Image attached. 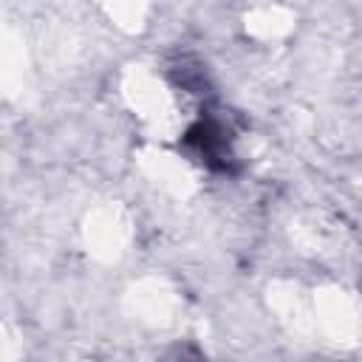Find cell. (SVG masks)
I'll return each mask as SVG.
<instances>
[{
	"label": "cell",
	"mask_w": 362,
	"mask_h": 362,
	"mask_svg": "<svg viewBox=\"0 0 362 362\" xmlns=\"http://www.w3.org/2000/svg\"><path fill=\"white\" fill-rule=\"evenodd\" d=\"M178 147L209 173L238 175L240 170V161L235 153V130L229 119L215 107L201 110V116L184 130Z\"/></svg>",
	"instance_id": "cell-1"
},
{
	"label": "cell",
	"mask_w": 362,
	"mask_h": 362,
	"mask_svg": "<svg viewBox=\"0 0 362 362\" xmlns=\"http://www.w3.org/2000/svg\"><path fill=\"white\" fill-rule=\"evenodd\" d=\"M167 76L173 79V85H178L187 93L206 96L212 90L209 76H206V68L192 54H175V57H170L167 59Z\"/></svg>",
	"instance_id": "cell-2"
},
{
	"label": "cell",
	"mask_w": 362,
	"mask_h": 362,
	"mask_svg": "<svg viewBox=\"0 0 362 362\" xmlns=\"http://www.w3.org/2000/svg\"><path fill=\"white\" fill-rule=\"evenodd\" d=\"M158 362H209V359H206V354H204L195 342L178 339V342H173V345L161 354Z\"/></svg>",
	"instance_id": "cell-3"
}]
</instances>
